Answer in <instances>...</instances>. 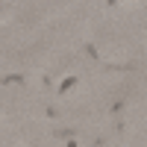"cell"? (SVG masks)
Returning <instances> with one entry per match:
<instances>
[{
    "mask_svg": "<svg viewBox=\"0 0 147 147\" xmlns=\"http://www.w3.org/2000/svg\"><path fill=\"white\" fill-rule=\"evenodd\" d=\"M74 82H77V77H68V80L62 82V91H68V88H71V85H74Z\"/></svg>",
    "mask_w": 147,
    "mask_h": 147,
    "instance_id": "2",
    "label": "cell"
},
{
    "mask_svg": "<svg viewBox=\"0 0 147 147\" xmlns=\"http://www.w3.org/2000/svg\"><path fill=\"white\" fill-rule=\"evenodd\" d=\"M24 77H21V74H12V77H3V85H9V82H21Z\"/></svg>",
    "mask_w": 147,
    "mask_h": 147,
    "instance_id": "1",
    "label": "cell"
},
{
    "mask_svg": "<svg viewBox=\"0 0 147 147\" xmlns=\"http://www.w3.org/2000/svg\"><path fill=\"white\" fill-rule=\"evenodd\" d=\"M115 3H118V0H109V6H115Z\"/></svg>",
    "mask_w": 147,
    "mask_h": 147,
    "instance_id": "3",
    "label": "cell"
}]
</instances>
